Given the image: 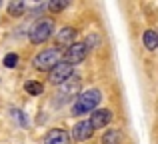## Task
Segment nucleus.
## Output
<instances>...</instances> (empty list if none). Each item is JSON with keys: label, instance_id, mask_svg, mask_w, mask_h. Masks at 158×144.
I'll use <instances>...</instances> for the list:
<instances>
[{"label": "nucleus", "instance_id": "obj_16", "mask_svg": "<svg viewBox=\"0 0 158 144\" xmlns=\"http://www.w3.org/2000/svg\"><path fill=\"white\" fill-rule=\"evenodd\" d=\"M8 12H10L12 16H20L24 12V4L20 2V0H16V2H10V6H8Z\"/></svg>", "mask_w": 158, "mask_h": 144}, {"label": "nucleus", "instance_id": "obj_11", "mask_svg": "<svg viewBox=\"0 0 158 144\" xmlns=\"http://www.w3.org/2000/svg\"><path fill=\"white\" fill-rule=\"evenodd\" d=\"M142 40H144V46H146L148 50H156V48H158V32L146 30L144 36H142Z\"/></svg>", "mask_w": 158, "mask_h": 144}, {"label": "nucleus", "instance_id": "obj_15", "mask_svg": "<svg viewBox=\"0 0 158 144\" xmlns=\"http://www.w3.org/2000/svg\"><path fill=\"white\" fill-rule=\"evenodd\" d=\"M10 114H12V118H14L16 122H18L22 128H26L28 126V122H26V118H24V114H22V110H18V108H12L10 110Z\"/></svg>", "mask_w": 158, "mask_h": 144}, {"label": "nucleus", "instance_id": "obj_7", "mask_svg": "<svg viewBox=\"0 0 158 144\" xmlns=\"http://www.w3.org/2000/svg\"><path fill=\"white\" fill-rule=\"evenodd\" d=\"M94 134V128H92V124H90L88 120H82V122H78L76 126L72 128V138L76 142H82V140H88L90 136Z\"/></svg>", "mask_w": 158, "mask_h": 144}, {"label": "nucleus", "instance_id": "obj_13", "mask_svg": "<svg viewBox=\"0 0 158 144\" xmlns=\"http://www.w3.org/2000/svg\"><path fill=\"white\" fill-rule=\"evenodd\" d=\"M24 90H26L30 96H38V94H42V84L40 82H34V80H28L26 84H24Z\"/></svg>", "mask_w": 158, "mask_h": 144}, {"label": "nucleus", "instance_id": "obj_1", "mask_svg": "<svg viewBox=\"0 0 158 144\" xmlns=\"http://www.w3.org/2000/svg\"><path fill=\"white\" fill-rule=\"evenodd\" d=\"M78 96H80V78L76 74H72L66 82H62L60 90L56 92V98H54V104L56 106L66 104V102H70L72 98H78Z\"/></svg>", "mask_w": 158, "mask_h": 144}, {"label": "nucleus", "instance_id": "obj_3", "mask_svg": "<svg viewBox=\"0 0 158 144\" xmlns=\"http://www.w3.org/2000/svg\"><path fill=\"white\" fill-rule=\"evenodd\" d=\"M52 30H54V22L50 18H42V20H38V22L30 28L28 38H30L32 44H42V42H46V40L52 36Z\"/></svg>", "mask_w": 158, "mask_h": 144}, {"label": "nucleus", "instance_id": "obj_9", "mask_svg": "<svg viewBox=\"0 0 158 144\" xmlns=\"http://www.w3.org/2000/svg\"><path fill=\"white\" fill-rule=\"evenodd\" d=\"M44 144H70V136L60 128H52L44 138Z\"/></svg>", "mask_w": 158, "mask_h": 144}, {"label": "nucleus", "instance_id": "obj_10", "mask_svg": "<svg viewBox=\"0 0 158 144\" xmlns=\"http://www.w3.org/2000/svg\"><path fill=\"white\" fill-rule=\"evenodd\" d=\"M76 38V30L74 28H70V26H66V28H62L60 32H58V36H56V40H58V44H74L72 40Z\"/></svg>", "mask_w": 158, "mask_h": 144}, {"label": "nucleus", "instance_id": "obj_14", "mask_svg": "<svg viewBox=\"0 0 158 144\" xmlns=\"http://www.w3.org/2000/svg\"><path fill=\"white\" fill-rule=\"evenodd\" d=\"M66 6H68V0H52V2H48V10L50 12H62Z\"/></svg>", "mask_w": 158, "mask_h": 144}, {"label": "nucleus", "instance_id": "obj_2", "mask_svg": "<svg viewBox=\"0 0 158 144\" xmlns=\"http://www.w3.org/2000/svg\"><path fill=\"white\" fill-rule=\"evenodd\" d=\"M102 100V94L100 90H86L84 94L76 98L74 102V108H72V114H86V112H92Z\"/></svg>", "mask_w": 158, "mask_h": 144}, {"label": "nucleus", "instance_id": "obj_4", "mask_svg": "<svg viewBox=\"0 0 158 144\" xmlns=\"http://www.w3.org/2000/svg\"><path fill=\"white\" fill-rule=\"evenodd\" d=\"M60 60H62V52L58 50V48H46V50H42L40 54H36L34 66H36V70L46 72V70H52Z\"/></svg>", "mask_w": 158, "mask_h": 144}, {"label": "nucleus", "instance_id": "obj_5", "mask_svg": "<svg viewBox=\"0 0 158 144\" xmlns=\"http://www.w3.org/2000/svg\"><path fill=\"white\" fill-rule=\"evenodd\" d=\"M86 54H88L86 44L84 42H74V44H70V46L66 48V52H64V62L72 66V64L82 62V60L86 58Z\"/></svg>", "mask_w": 158, "mask_h": 144}, {"label": "nucleus", "instance_id": "obj_12", "mask_svg": "<svg viewBox=\"0 0 158 144\" xmlns=\"http://www.w3.org/2000/svg\"><path fill=\"white\" fill-rule=\"evenodd\" d=\"M120 142H122V134L114 128H110L108 132L102 134V144H120Z\"/></svg>", "mask_w": 158, "mask_h": 144}, {"label": "nucleus", "instance_id": "obj_6", "mask_svg": "<svg viewBox=\"0 0 158 144\" xmlns=\"http://www.w3.org/2000/svg\"><path fill=\"white\" fill-rule=\"evenodd\" d=\"M72 74H74L72 72V66H70V64H66L64 60H60V62H58L56 66L50 70V82L58 86V84H62V82H66L70 76H72Z\"/></svg>", "mask_w": 158, "mask_h": 144}, {"label": "nucleus", "instance_id": "obj_8", "mask_svg": "<svg viewBox=\"0 0 158 144\" xmlns=\"http://www.w3.org/2000/svg\"><path fill=\"white\" fill-rule=\"evenodd\" d=\"M112 120V112L106 108H100V110H94L92 112V118H90V124H92V128H104V126L108 124V122Z\"/></svg>", "mask_w": 158, "mask_h": 144}, {"label": "nucleus", "instance_id": "obj_17", "mask_svg": "<svg viewBox=\"0 0 158 144\" xmlns=\"http://www.w3.org/2000/svg\"><path fill=\"white\" fill-rule=\"evenodd\" d=\"M16 64H18V56H16L14 52H10V54L4 56V66L6 68H14Z\"/></svg>", "mask_w": 158, "mask_h": 144}]
</instances>
